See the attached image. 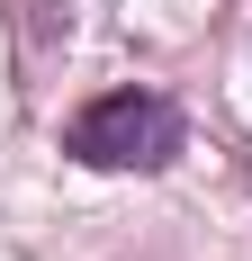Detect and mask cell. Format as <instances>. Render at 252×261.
Wrapping results in <instances>:
<instances>
[{"label": "cell", "instance_id": "1", "mask_svg": "<svg viewBox=\"0 0 252 261\" xmlns=\"http://www.w3.org/2000/svg\"><path fill=\"white\" fill-rule=\"evenodd\" d=\"M63 153L90 171H162L180 153V108L162 90H108L63 126Z\"/></svg>", "mask_w": 252, "mask_h": 261}]
</instances>
